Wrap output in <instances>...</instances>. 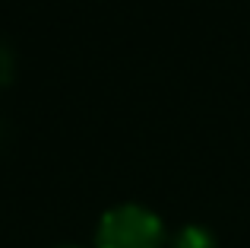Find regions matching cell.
<instances>
[{
  "label": "cell",
  "mask_w": 250,
  "mask_h": 248,
  "mask_svg": "<svg viewBox=\"0 0 250 248\" xmlns=\"http://www.w3.org/2000/svg\"><path fill=\"white\" fill-rule=\"evenodd\" d=\"M165 226L152 210L140 204H121L98 220V248H162Z\"/></svg>",
  "instance_id": "obj_1"
},
{
  "label": "cell",
  "mask_w": 250,
  "mask_h": 248,
  "mask_svg": "<svg viewBox=\"0 0 250 248\" xmlns=\"http://www.w3.org/2000/svg\"><path fill=\"white\" fill-rule=\"evenodd\" d=\"M177 248H212V242H209V236L203 229H187L177 239Z\"/></svg>",
  "instance_id": "obj_2"
}]
</instances>
